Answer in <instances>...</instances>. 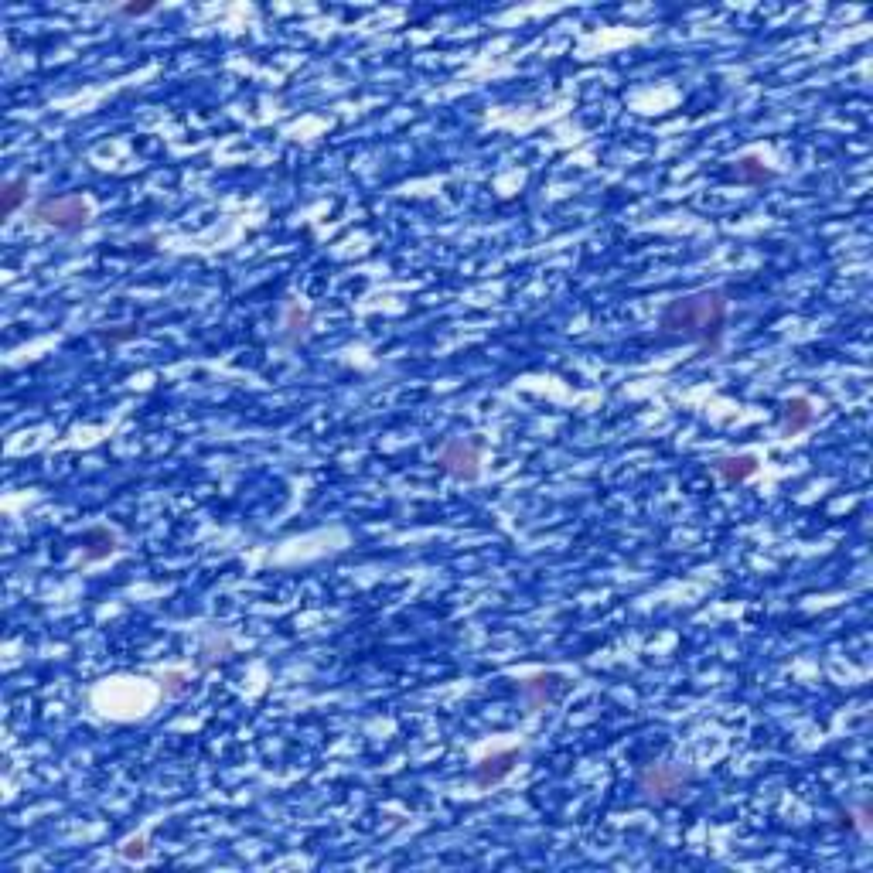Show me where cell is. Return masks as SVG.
I'll list each match as a JSON object with an SVG mask.
<instances>
[{"label": "cell", "instance_id": "cell-1", "mask_svg": "<svg viewBox=\"0 0 873 873\" xmlns=\"http://www.w3.org/2000/svg\"><path fill=\"white\" fill-rule=\"evenodd\" d=\"M730 321V297L720 287H706L669 301L659 314V338L662 342L700 345L710 352H720L723 331Z\"/></svg>", "mask_w": 873, "mask_h": 873}, {"label": "cell", "instance_id": "cell-2", "mask_svg": "<svg viewBox=\"0 0 873 873\" xmlns=\"http://www.w3.org/2000/svg\"><path fill=\"white\" fill-rule=\"evenodd\" d=\"M635 778L648 802L672 805V802H683L689 795V788H693L696 781V768L693 764H676V761H652V764H642Z\"/></svg>", "mask_w": 873, "mask_h": 873}, {"label": "cell", "instance_id": "cell-3", "mask_svg": "<svg viewBox=\"0 0 873 873\" xmlns=\"http://www.w3.org/2000/svg\"><path fill=\"white\" fill-rule=\"evenodd\" d=\"M31 222L62 232V236H79V232L93 222V205L82 195H48L41 198V202H35Z\"/></svg>", "mask_w": 873, "mask_h": 873}, {"label": "cell", "instance_id": "cell-4", "mask_svg": "<svg viewBox=\"0 0 873 873\" xmlns=\"http://www.w3.org/2000/svg\"><path fill=\"white\" fill-rule=\"evenodd\" d=\"M485 437H451L444 440L437 454V468L454 481H478L481 457H485Z\"/></svg>", "mask_w": 873, "mask_h": 873}, {"label": "cell", "instance_id": "cell-5", "mask_svg": "<svg viewBox=\"0 0 873 873\" xmlns=\"http://www.w3.org/2000/svg\"><path fill=\"white\" fill-rule=\"evenodd\" d=\"M570 686V676H563V672H532V676L519 679L515 693L529 710H546V706L560 703L570 693Z\"/></svg>", "mask_w": 873, "mask_h": 873}, {"label": "cell", "instance_id": "cell-6", "mask_svg": "<svg viewBox=\"0 0 873 873\" xmlns=\"http://www.w3.org/2000/svg\"><path fill=\"white\" fill-rule=\"evenodd\" d=\"M522 758H526V747L522 744L519 747H498V751L485 754V758L471 768V781H475L478 788H498L515 768H519Z\"/></svg>", "mask_w": 873, "mask_h": 873}, {"label": "cell", "instance_id": "cell-7", "mask_svg": "<svg viewBox=\"0 0 873 873\" xmlns=\"http://www.w3.org/2000/svg\"><path fill=\"white\" fill-rule=\"evenodd\" d=\"M816 423V403L809 396H788L781 403V413H778V430L781 437H798Z\"/></svg>", "mask_w": 873, "mask_h": 873}, {"label": "cell", "instance_id": "cell-8", "mask_svg": "<svg viewBox=\"0 0 873 873\" xmlns=\"http://www.w3.org/2000/svg\"><path fill=\"white\" fill-rule=\"evenodd\" d=\"M710 468L723 485L734 488V485H744V481H751L754 475H758L761 461H758V454H723V457H713Z\"/></svg>", "mask_w": 873, "mask_h": 873}, {"label": "cell", "instance_id": "cell-9", "mask_svg": "<svg viewBox=\"0 0 873 873\" xmlns=\"http://www.w3.org/2000/svg\"><path fill=\"white\" fill-rule=\"evenodd\" d=\"M775 178H778V171L768 168L758 154L737 157L734 168H730V181H737V185H744V188H764L768 181H775Z\"/></svg>", "mask_w": 873, "mask_h": 873}, {"label": "cell", "instance_id": "cell-10", "mask_svg": "<svg viewBox=\"0 0 873 873\" xmlns=\"http://www.w3.org/2000/svg\"><path fill=\"white\" fill-rule=\"evenodd\" d=\"M24 202H28V178H7L0 188V215L11 219Z\"/></svg>", "mask_w": 873, "mask_h": 873}, {"label": "cell", "instance_id": "cell-11", "mask_svg": "<svg viewBox=\"0 0 873 873\" xmlns=\"http://www.w3.org/2000/svg\"><path fill=\"white\" fill-rule=\"evenodd\" d=\"M157 686H161L164 700H178V696H185L191 689V676H188V672H181V669H168V672H161V676H157Z\"/></svg>", "mask_w": 873, "mask_h": 873}, {"label": "cell", "instance_id": "cell-12", "mask_svg": "<svg viewBox=\"0 0 873 873\" xmlns=\"http://www.w3.org/2000/svg\"><path fill=\"white\" fill-rule=\"evenodd\" d=\"M96 539H99V546H89L86 560H106V556L116 553V536L110 529H89L86 532V543H96Z\"/></svg>", "mask_w": 873, "mask_h": 873}, {"label": "cell", "instance_id": "cell-13", "mask_svg": "<svg viewBox=\"0 0 873 873\" xmlns=\"http://www.w3.org/2000/svg\"><path fill=\"white\" fill-rule=\"evenodd\" d=\"M151 11H157L154 0H147V4H123V7H116V14H123V18H144V14H151Z\"/></svg>", "mask_w": 873, "mask_h": 873}]
</instances>
